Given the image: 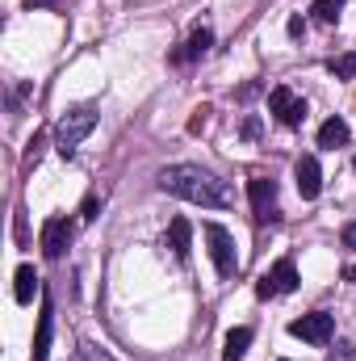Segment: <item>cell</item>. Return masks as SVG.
I'll use <instances>...</instances> for the list:
<instances>
[{
    "instance_id": "cell-1",
    "label": "cell",
    "mask_w": 356,
    "mask_h": 361,
    "mask_svg": "<svg viewBox=\"0 0 356 361\" xmlns=\"http://www.w3.org/2000/svg\"><path fill=\"white\" fill-rule=\"evenodd\" d=\"M160 189L184 197V202H197V206H210V210H227L235 206V189L222 177H214L210 169H197V164H172L160 173Z\"/></svg>"
},
{
    "instance_id": "cell-2",
    "label": "cell",
    "mask_w": 356,
    "mask_h": 361,
    "mask_svg": "<svg viewBox=\"0 0 356 361\" xmlns=\"http://www.w3.org/2000/svg\"><path fill=\"white\" fill-rule=\"evenodd\" d=\"M92 130H96V109H92V105H80V109L63 114V118H59V126H55L59 156H63V160H72V156H76V147L89 139Z\"/></svg>"
},
{
    "instance_id": "cell-3",
    "label": "cell",
    "mask_w": 356,
    "mask_h": 361,
    "mask_svg": "<svg viewBox=\"0 0 356 361\" xmlns=\"http://www.w3.org/2000/svg\"><path fill=\"white\" fill-rule=\"evenodd\" d=\"M268 109H272V118H276L281 126H289V130H298V126L306 122V101L289 89V85H276V89L268 92Z\"/></svg>"
},
{
    "instance_id": "cell-4",
    "label": "cell",
    "mask_w": 356,
    "mask_h": 361,
    "mask_svg": "<svg viewBox=\"0 0 356 361\" xmlns=\"http://www.w3.org/2000/svg\"><path fill=\"white\" fill-rule=\"evenodd\" d=\"M205 240H210V257H214L218 277H235V273H239V257H235V240H231V231L218 227V223H210V227H205Z\"/></svg>"
},
{
    "instance_id": "cell-5",
    "label": "cell",
    "mask_w": 356,
    "mask_h": 361,
    "mask_svg": "<svg viewBox=\"0 0 356 361\" xmlns=\"http://www.w3.org/2000/svg\"><path fill=\"white\" fill-rule=\"evenodd\" d=\"M248 197H252V219L260 227L281 219V210H276V180L272 177H252L248 180Z\"/></svg>"
},
{
    "instance_id": "cell-6",
    "label": "cell",
    "mask_w": 356,
    "mask_h": 361,
    "mask_svg": "<svg viewBox=\"0 0 356 361\" xmlns=\"http://www.w3.org/2000/svg\"><path fill=\"white\" fill-rule=\"evenodd\" d=\"M289 332H293L298 341H306V345H331V336H336V315H327V311H310V315L293 319Z\"/></svg>"
},
{
    "instance_id": "cell-7",
    "label": "cell",
    "mask_w": 356,
    "mask_h": 361,
    "mask_svg": "<svg viewBox=\"0 0 356 361\" xmlns=\"http://www.w3.org/2000/svg\"><path fill=\"white\" fill-rule=\"evenodd\" d=\"M289 290H298V265H293V257H281V261L256 281V294H260V298H272V294H289Z\"/></svg>"
},
{
    "instance_id": "cell-8",
    "label": "cell",
    "mask_w": 356,
    "mask_h": 361,
    "mask_svg": "<svg viewBox=\"0 0 356 361\" xmlns=\"http://www.w3.org/2000/svg\"><path fill=\"white\" fill-rule=\"evenodd\" d=\"M42 257L46 261H59L63 252H68V244H72V223L63 219V214H51L46 223H42Z\"/></svg>"
},
{
    "instance_id": "cell-9",
    "label": "cell",
    "mask_w": 356,
    "mask_h": 361,
    "mask_svg": "<svg viewBox=\"0 0 356 361\" xmlns=\"http://www.w3.org/2000/svg\"><path fill=\"white\" fill-rule=\"evenodd\" d=\"M293 177H298V193H302L306 202L319 197V189H323V169H319L314 156H302V160L293 164Z\"/></svg>"
},
{
    "instance_id": "cell-10",
    "label": "cell",
    "mask_w": 356,
    "mask_h": 361,
    "mask_svg": "<svg viewBox=\"0 0 356 361\" xmlns=\"http://www.w3.org/2000/svg\"><path fill=\"white\" fill-rule=\"evenodd\" d=\"M210 47H214V30H210V25H197V30L184 38V47L172 51V63H193V59H201Z\"/></svg>"
},
{
    "instance_id": "cell-11",
    "label": "cell",
    "mask_w": 356,
    "mask_h": 361,
    "mask_svg": "<svg viewBox=\"0 0 356 361\" xmlns=\"http://www.w3.org/2000/svg\"><path fill=\"white\" fill-rule=\"evenodd\" d=\"M51 332H55V307H51V294H42V315H38V336H34V361H46Z\"/></svg>"
},
{
    "instance_id": "cell-12",
    "label": "cell",
    "mask_w": 356,
    "mask_h": 361,
    "mask_svg": "<svg viewBox=\"0 0 356 361\" xmlns=\"http://www.w3.org/2000/svg\"><path fill=\"white\" fill-rule=\"evenodd\" d=\"M189 235H193L189 219H172V227H168V235H164V248H172V257H177V261L189 257Z\"/></svg>"
},
{
    "instance_id": "cell-13",
    "label": "cell",
    "mask_w": 356,
    "mask_h": 361,
    "mask_svg": "<svg viewBox=\"0 0 356 361\" xmlns=\"http://www.w3.org/2000/svg\"><path fill=\"white\" fill-rule=\"evenodd\" d=\"M248 349H252V328H235V332H227V341H222V357L227 361H243Z\"/></svg>"
},
{
    "instance_id": "cell-14",
    "label": "cell",
    "mask_w": 356,
    "mask_h": 361,
    "mask_svg": "<svg viewBox=\"0 0 356 361\" xmlns=\"http://www.w3.org/2000/svg\"><path fill=\"white\" fill-rule=\"evenodd\" d=\"M348 143V122L344 118H327L319 126V147H344Z\"/></svg>"
},
{
    "instance_id": "cell-15",
    "label": "cell",
    "mask_w": 356,
    "mask_h": 361,
    "mask_svg": "<svg viewBox=\"0 0 356 361\" xmlns=\"http://www.w3.org/2000/svg\"><path fill=\"white\" fill-rule=\"evenodd\" d=\"M34 290H38V273H34V265H21L17 277H13V298L17 302H34Z\"/></svg>"
},
{
    "instance_id": "cell-16",
    "label": "cell",
    "mask_w": 356,
    "mask_h": 361,
    "mask_svg": "<svg viewBox=\"0 0 356 361\" xmlns=\"http://www.w3.org/2000/svg\"><path fill=\"white\" fill-rule=\"evenodd\" d=\"M344 4H348V0H314V4H310V17H314L319 25H331Z\"/></svg>"
},
{
    "instance_id": "cell-17",
    "label": "cell",
    "mask_w": 356,
    "mask_h": 361,
    "mask_svg": "<svg viewBox=\"0 0 356 361\" xmlns=\"http://www.w3.org/2000/svg\"><path fill=\"white\" fill-rule=\"evenodd\" d=\"M327 72H331L336 80H356V51H348V55H336V59H327Z\"/></svg>"
},
{
    "instance_id": "cell-18",
    "label": "cell",
    "mask_w": 356,
    "mask_h": 361,
    "mask_svg": "<svg viewBox=\"0 0 356 361\" xmlns=\"http://www.w3.org/2000/svg\"><path fill=\"white\" fill-rule=\"evenodd\" d=\"M210 114H214L210 105H197V109H193V118H189V135H201V130L210 126Z\"/></svg>"
},
{
    "instance_id": "cell-19",
    "label": "cell",
    "mask_w": 356,
    "mask_h": 361,
    "mask_svg": "<svg viewBox=\"0 0 356 361\" xmlns=\"http://www.w3.org/2000/svg\"><path fill=\"white\" fill-rule=\"evenodd\" d=\"M327 361H356V349H352V341H336V349L327 353Z\"/></svg>"
},
{
    "instance_id": "cell-20",
    "label": "cell",
    "mask_w": 356,
    "mask_h": 361,
    "mask_svg": "<svg viewBox=\"0 0 356 361\" xmlns=\"http://www.w3.org/2000/svg\"><path fill=\"white\" fill-rule=\"evenodd\" d=\"M42 143H46V130H34V139H30V147H25V164L42 156Z\"/></svg>"
},
{
    "instance_id": "cell-21",
    "label": "cell",
    "mask_w": 356,
    "mask_h": 361,
    "mask_svg": "<svg viewBox=\"0 0 356 361\" xmlns=\"http://www.w3.org/2000/svg\"><path fill=\"white\" fill-rule=\"evenodd\" d=\"M80 361H113V357H109V353H101L96 345H89V341H84V345H80Z\"/></svg>"
},
{
    "instance_id": "cell-22",
    "label": "cell",
    "mask_w": 356,
    "mask_h": 361,
    "mask_svg": "<svg viewBox=\"0 0 356 361\" xmlns=\"http://www.w3.org/2000/svg\"><path fill=\"white\" fill-rule=\"evenodd\" d=\"M96 206H101V202H96V193H89V197H84V206H80V214H84V219H96Z\"/></svg>"
},
{
    "instance_id": "cell-23",
    "label": "cell",
    "mask_w": 356,
    "mask_h": 361,
    "mask_svg": "<svg viewBox=\"0 0 356 361\" xmlns=\"http://www.w3.org/2000/svg\"><path fill=\"white\" fill-rule=\"evenodd\" d=\"M306 34V21L302 17H289V38H302Z\"/></svg>"
},
{
    "instance_id": "cell-24",
    "label": "cell",
    "mask_w": 356,
    "mask_h": 361,
    "mask_svg": "<svg viewBox=\"0 0 356 361\" xmlns=\"http://www.w3.org/2000/svg\"><path fill=\"white\" fill-rule=\"evenodd\" d=\"M256 135H260V118H248L243 122V139H256Z\"/></svg>"
},
{
    "instance_id": "cell-25",
    "label": "cell",
    "mask_w": 356,
    "mask_h": 361,
    "mask_svg": "<svg viewBox=\"0 0 356 361\" xmlns=\"http://www.w3.org/2000/svg\"><path fill=\"white\" fill-rule=\"evenodd\" d=\"M340 240H344V248H356V223H348V227L340 231Z\"/></svg>"
},
{
    "instance_id": "cell-26",
    "label": "cell",
    "mask_w": 356,
    "mask_h": 361,
    "mask_svg": "<svg viewBox=\"0 0 356 361\" xmlns=\"http://www.w3.org/2000/svg\"><path fill=\"white\" fill-rule=\"evenodd\" d=\"M21 4H25V8H59L63 0H21Z\"/></svg>"
},
{
    "instance_id": "cell-27",
    "label": "cell",
    "mask_w": 356,
    "mask_h": 361,
    "mask_svg": "<svg viewBox=\"0 0 356 361\" xmlns=\"http://www.w3.org/2000/svg\"><path fill=\"white\" fill-rule=\"evenodd\" d=\"M256 92H260V85H243V89H239V101H248V97H256Z\"/></svg>"
},
{
    "instance_id": "cell-28",
    "label": "cell",
    "mask_w": 356,
    "mask_h": 361,
    "mask_svg": "<svg viewBox=\"0 0 356 361\" xmlns=\"http://www.w3.org/2000/svg\"><path fill=\"white\" fill-rule=\"evenodd\" d=\"M344 281H356V265H348V269H344Z\"/></svg>"
},
{
    "instance_id": "cell-29",
    "label": "cell",
    "mask_w": 356,
    "mask_h": 361,
    "mask_svg": "<svg viewBox=\"0 0 356 361\" xmlns=\"http://www.w3.org/2000/svg\"><path fill=\"white\" fill-rule=\"evenodd\" d=\"M352 164H356V160H352Z\"/></svg>"
}]
</instances>
